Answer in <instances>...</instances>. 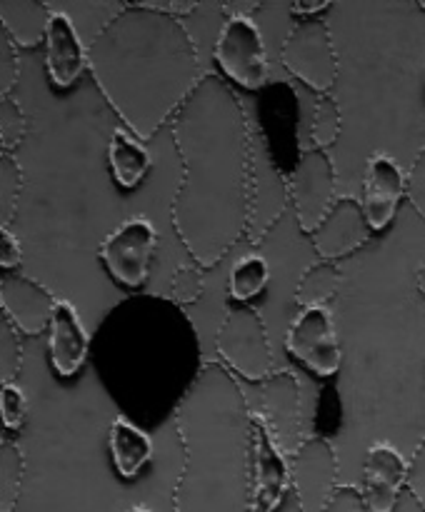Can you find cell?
Segmentation results:
<instances>
[{
  "label": "cell",
  "instance_id": "cell-1",
  "mask_svg": "<svg viewBox=\"0 0 425 512\" xmlns=\"http://www.w3.org/2000/svg\"><path fill=\"white\" fill-rule=\"evenodd\" d=\"M183 163L170 218L195 265L215 268L250 230L255 158L250 123L228 80L200 83L170 120Z\"/></svg>",
  "mask_w": 425,
  "mask_h": 512
},
{
  "label": "cell",
  "instance_id": "cell-2",
  "mask_svg": "<svg viewBox=\"0 0 425 512\" xmlns=\"http://www.w3.org/2000/svg\"><path fill=\"white\" fill-rule=\"evenodd\" d=\"M88 60L103 98L140 140L173 120L200 83L193 35L153 3L123 5L105 20Z\"/></svg>",
  "mask_w": 425,
  "mask_h": 512
},
{
  "label": "cell",
  "instance_id": "cell-3",
  "mask_svg": "<svg viewBox=\"0 0 425 512\" xmlns=\"http://www.w3.org/2000/svg\"><path fill=\"white\" fill-rule=\"evenodd\" d=\"M183 470L173 512H248L253 473V410L238 378L208 360L173 415Z\"/></svg>",
  "mask_w": 425,
  "mask_h": 512
},
{
  "label": "cell",
  "instance_id": "cell-4",
  "mask_svg": "<svg viewBox=\"0 0 425 512\" xmlns=\"http://www.w3.org/2000/svg\"><path fill=\"white\" fill-rule=\"evenodd\" d=\"M95 340H105L100 358L110 363L105 385L125 395L135 380L133 395L150 403L173 395L180 405L205 365L198 363L200 345L195 328L180 305L165 298L143 295L118 305L105 315Z\"/></svg>",
  "mask_w": 425,
  "mask_h": 512
},
{
  "label": "cell",
  "instance_id": "cell-5",
  "mask_svg": "<svg viewBox=\"0 0 425 512\" xmlns=\"http://www.w3.org/2000/svg\"><path fill=\"white\" fill-rule=\"evenodd\" d=\"M215 350L235 378L265 383L275 373L268 330L250 305H230L215 333Z\"/></svg>",
  "mask_w": 425,
  "mask_h": 512
},
{
  "label": "cell",
  "instance_id": "cell-6",
  "mask_svg": "<svg viewBox=\"0 0 425 512\" xmlns=\"http://www.w3.org/2000/svg\"><path fill=\"white\" fill-rule=\"evenodd\" d=\"M280 63L293 78L328 95L338 80L333 33L323 18H295L280 48Z\"/></svg>",
  "mask_w": 425,
  "mask_h": 512
},
{
  "label": "cell",
  "instance_id": "cell-7",
  "mask_svg": "<svg viewBox=\"0 0 425 512\" xmlns=\"http://www.w3.org/2000/svg\"><path fill=\"white\" fill-rule=\"evenodd\" d=\"M215 63L225 80L245 90H263L270 80L268 55L258 23L245 13H233L223 20L215 40Z\"/></svg>",
  "mask_w": 425,
  "mask_h": 512
},
{
  "label": "cell",
  "instance_id": "cell-8",
  "mask_svg": "<svg viewBox=\"0 0 425 512\" xmlns=\"http://www.w3.org/2000/svg\"><path fill=\"white\" fill-rule=\"evenodd\" d=\"M158 250V230L143 215L123 220L98 248L100 265L118 285L138 290L148 283L150 265Z\"/></svg>",
  "mask_w": 425,
  "mask_h": 512
},
{
  "label": "cell",
  "instance_id": "cell-9",
  "mask_svg": "<svg viewBox=\"0 0 425 512\" xmlns=\"http://www.w3.org/2000/svg\"><path fill=\"white\" fill-rule=\"evenodd\" d=\"M288 193L305 235H313L335 203V165L328 150L308 148L288 173Z\"/></svg>",
  "mask_w": 425,
  "mask_h": 512
},
{
  "label": "cell",
  "instance_id": "cell-10",
  "mask_svg": "<svg viewBox=\"0 0 425 512\" xmlns=\"http://www.w3.org/2000/svg\"><path fill=\"white\" fill-rule=\"evenodd\" d=\"M285 350L318 378H333L343 363L335 320L328 308H303L285 333Z\"/></svg>",
  "mask_w": 425,
  "mask_h": 512
},
{
  "label": "cell",
  "instance_id": "cell-11",
  "mask_svg": "<svg viewBox=\"0 0 425 512\" xmlns=\"http://www.w3.org/2000/svg\"><path fill=\"white\" fill-rule=\"evenodd\" d=\"M290 463L295 498L300 512H323L328 500L338 488V455L330 440L305 438L295 450Z\"/></svg>",
  "mask_w": 425,
  "mask_h": 512
},
{
  "label": "cell",
  "instance_id": "cell-12",
  "mask_svg": "<svg viewBox=\"0 0 425 512\" xmlns=\"http://www.w3.org/2000/svg\"><path fill=\"white\" fill-rule=\"evenodd\" d=\"M288 455L275 445L268 425L253 410V473H250L248 512H278L288 495L290 463Z\"/></svg>",
  "mask_w": 425,
  "mask_h": 512
},
{
  "label": "cell",
  "instance_id": "cell-13",
  "mask_svg": "<svg viewBox=\"0 0 425 512\" xmlns=\"http://www.w3.org/2000/svg\"><path fill=\"white\" fill-rule=\"evenodd\" d=\"M408 198V175L393 155L373 153L363 173V205L365 220L373 233H383L398 215L400 203Z\"/></svg>",
  "mask_w": 425,
  "mask_h": 512
},
{
  "label": "cell",
  "instance_id": "cell-14",
  "mask_svg": "<svg viewBox=\"0 0 425 512\" xmlns=\"http://www.w3.org/2000/svg\"><path fill=\"white\" fill-rule=\"evenodd\" d=\"M263 390V410L258 415L268 425L275 445L285 455H293L303 443V430H300V383L290 370H275L265 383Z\"/></svg>",
  "mask_w": 425,
  "mask_h": 512
},
{
  "label": "cell",
  "instance_id": "cell-15",
  "mask_svg": "<svg viewBox=\"0 0 425 512\" xmlns=\"http://www.w3.org/2000/svg\"><path fill=\"white\" fill-rule=\"evenodd\" d=\"M408 460L398 448L380 440L365 450L363 493L368 512H395L403 488H408Z\"/></svg>",
  "mask_w": 425,
  "mask_h": 512
},
{
  "label": "cell",
  "instance_id": "cell-16",
  "mask_svg": "<svg viewBox=\"0 0 425 512\" xmlns=\"http://www.w3.org/2000/svg\"><path fill=\"white\" fill-rule=\"evenodd\" d=\"M370 233L373 230L365 220L360 200L343 195V198L335 200L320 228L310 235V243L320 258L335 263V260L363 248L370 240Z\"/></svg>",
  "mask_w": 425,
  "mask_h": 512
},
{
  "label": "cell",
  "instance_id": "cell-17",
  "mask_svg": "<svg viewBox=\"0 0 425 512\" xmlns=\"http://www.w3.org/2000/svg\"><path fill=\"white\" fill-rule=\"evenodd\" d=\"M90 70L88 48L80 40L73 20L60 10H53L45 33V73L53 88L68 90Z\"/></svg>",
  "mask_w": 425,
  "mask_h": 512
},
{
  "label": "cell",
  "instance_id": "cell-18",
  "mask_svg": "<svg viewBox=\"0 0 425 512\" xmlns=\"http://www.w3.org/2000/svg\"><path fill=\"white\" fill-rule=\"evenodd\" d=\"M0 305L3 318H8L20 333L38 335L48 330L58 300L45 285L13 273L0 280Z\"/></svg>",
  "mask_w": 425,
  "mask_h": 512
},
{
  "label": "cell",
  "instance_id": "cell-19",
  "mask_svg": "<svg viewBox=\"0 0 425 512\" xmlns=\"http://www.w3.org/2000/svg\"><path fill=\"white\" fill-rule=\"evenodd\" d=\"M90 355V335L78 310L68 300H58L48 325V360L55 375L63 380L75 378Z\"/></svg>",
  "mask_w": 425,
  "mask_h": 512
},
{
  "label": "cell",
  "instance_id": "cell-20",
  "mask_svg": "<svg viewBox=\"0 0 425 512\" xmlns=\"http://www.w3.org/2000/svg\"><path fill=\"white\" fill-rule=\"evenodd\" d=\"M108 450L115 473L123 480H135L153 460V440L128 418H115L110 423Z\"/></svg>",
  "mask_w": 425,
  "mask_h": 512
},
{
  "label": "cell",
  "instance_id": "cell-21",
  "mask_svg": "<svg viewBox=\"0 0 425 512\" xmlns=\"http://www.w3.org/2000/svg\"><path fill=\"white\" fill-rule=\"evenodd\" d=\"M150 165H153V158L138 135L123 128L113 130L108 140V170L118 188H138L150 173Z\"/></svg>",
  "mask_w": 425,
  "mask_h": 512
},
{
  "label": "cell",
  "instance_id": "cell-22",
  "mask_svg": "<svg viewBox=\"0 0 425 512\" xmlns=\"http://www.w3.org/2000/svg\"><path fill=\"white\" fill-rule=\"evenodd\" d=\"M50 13L53 10L48 5L35 3V0H3L0 3L3 30L15 45H25V48L45 43Z\"/></svg>",
  "mask_w": 425,
  "mask_h": 512
},
{
  "label": "cell",
  "instance_id": "cell-23",
  "mask_svg": "<svg viewBox=\"0 0 425 512\" xmlns=\"http://www.w3.org/2000/svg\"><path fill=\"white\" fill-rule=\"evenodd\" d=\"M340 288V268L330 260H318L300 275L295 288V305L303 308H325L330 298H335Z\"/></svg>",
  "mask_w": 425,
  "mask_h": 512
},
{
  "label": "cell",
  "instance_id": "cell-24",
  "mask_svg": "<svg viewBox=\"0 0 425 512\" xmlns=\"http://www.w3.org/2000/svg\"><path fill=\"white\" fill-rule=\"evenodd\" d=\"M270 280V265L263 255H243L238 263L230 268L228 275V298L235 305H248L258 298Z\"/></svg>",
  "mask_w": 425,
  "mask_h": 512
},
{
  "label": "cell",
  "instance_id": "cell-25",
  "mask_svg": "<svg viewBox=\"0 0 425 512\" xmlns=\"http://www.w3.org/2000/svg\"><path fill=\"white\" fill-rule=\"evenodd\" d=\"M25 458L18 443L3 438L0 443V512H10L18 505L23 488Z\"/></svg>",
  "mask_w": 425,
  "mask_h": 512
},
{
  "label": "cell",
  "instance_id": "cell-26",
  "mask_svg": "<svg viewBox=\"0 0 425 512\" xmlns=\"http://www.w3.org/2000/svg\"><path fill=\"white\" fill-rule=\"evenodd\" d=\"M340 128H343V118H340L338 100L330 93L320 95L315 100L313 120H310V140H313V148L328 150L338 140Z\"/></svg>",
  "mask_w": 425,
  "mask_h": 512
},
{
  "label": "cell",
  "instance_id": "cell-27",
  "mask_svg": "<svg viewBox=\"0 0 425 512\" xmlns=\"http://www.w3.org/2000/svg\"><path fill=\"white\" fill-rule=\"evenodd\" d=\"M20 190H23V170H20L18 160L13 153H0V223L8 228L10 218L18 208Z\"/></svg>",
  "mask_w": 425,
  "mask_h": 512
},
{
  "label": "cell",
  "instance_id": "cell-28",
  "mask_svg": "<svg viewBox=\"0 0 425 512\" xmlns=\"http://www.w3.org/2000/svg\"><path fill=\"white\" fill-rule=\"evenodd\" d=\"M18 333L20 330L8 318L0 320V380L3 385L13 383L23 365V340Z\"/></svg>",
  "mask_w": 425,
  "mask_h": 512
},
{
  "label": "cell",
  "instance_id": "cell-29",
  "mask_svg": "<svg viewBox=\"0 0 425 512\" xmlns=\"http://www.w3.org/2000/svg\"><path fill=\"white\" fill-rule=\"evenodd\" d=\"M205 280H203V268L195 263H185L178 265L170 278V300L175 305H193L198 303L200 295H203Z\"/></svg>",
  "mask_w": 425,
  "mask_h": 512
},
{
  "label": "cell",
  "instance_id": "cell-30",
  "mask_svg": "<svg viewBox=\"0 0 425 512\" xmlns=\"http://www.w3.org/2000/svg\"><path fill=\"white\" fill-rule=\"evenodd\" d=\"M28 133V118H25L23 108L15 98H3L0 103V143H3L5 153L15 150L20 140Z\"/></svg>",
  "mask_w": 425,
  "mask_h": 512
},
{
  "label": "cell",
  "instance_id": "cell-31",
  "mask_svg": "<svg viewBox=\"0 0 425 512\" xmlns=\"http://www.w3.org/2000/svg\"><path fill=\"white\" fill-rule=\"evenodd\" d=\"M0 413H3L5 430H20L25 415H28V400L15 383L3 385V390H0Z\"/></svg>",
  "mask_w": 425,
  "mask_h": 512
},
{
  "label": "cell",
  "instance_id": "cell-32",
  "mask_svg": "<svg viewBox=\"0 0 425 512\" xmlns=\"http://www.w3.org/2000/svg\"><path fill=\"white\" fill-rule=\"evenodd\" d=\"M20 75V60H18V45L10 40V35H0V95L8 98L13 85L18 83Z\"/></svg>",
  "mask_w": 425,
  "mask_h": 512
},
{
  "label": "cell",
  "instance_id": "cell-33",
  "mask_svg": "<svg viewBox=\"0 0 425 512\" xmlns=\"http://www.w3.org/2000/svg\"><path fill=\"white\" fill-rule=\"evenodd\" d=\"M408 200L415 213L425 220V145L418 150L408 170Z\"/></svg>",
  "mask_w": 425,
  "mask_h": 512
},
{
  "label": "cell",
  "instance_id": "cell-34",
  "mask_svg": "<svg viewBox=\"0 0 425 512\" xmlns=\"http://www.w3.org/2000/svg\"><path fill=\"white\" fill-rule=\"evenodd\" d=\"M408 490L415 498V503L420 505L425 512V435L420 440V445L415 448L413 458L408 465Z\"/></svg>",
  "mask_w": 425,
  "mask_h": 512
},
{
  "label": "cell",
  "instance_id": "cell-35",
  "mask_svg": "<svg viewBox=\"0 0 425 512\" xmlns=\"http://www.w3.org/2000/svg\"><path fill=\"white\" fill-rule=\"evenodd\" d=\"M323 512H368L363 493L355 485H338Z\"/></svg>",
  "mask_w": 425,
  "mask_h": 512
},
{
  "label": "cell",
  "instance_id": "cell-36",
  "mask_svg": "<svg viewBox=\"0 0 425 512\" xmlns=\"http://www.w3.org/2000/svg\"><path fill=\"white\" fill-rule=\"evenodd\" d=\"M0 265L3 270H15L20 265L18 238L8 228L0 230Z\"/></svg>",
  "mask_w": 425,
  "mask_h": 512
},
{
  "label": "cell",
  "instance_id": "cell-37",
  "mask_svg": "<svg viewBox=\"0 0 425 512\" xmlns=\"http://www.w3.org/2000/svg\"><path fill=\"white\" fill-rule=\"evenodd\" d=\"M333 8V3H308V0H300V3L290 5V13L293 18H320V13Z\"/></svg>",
  "mask_w": 425,
  "mask_h": 512
},
{
  "label": "cell",
  "instance_id": "cell-38",
  "mask_svg": "<svg viewBox=\"0 0 425 512\" xmlns=\"http://www.w3.org/2000/svg\"><path fill=\"white\" fill-rule=\"evenodd\" d=\"M153 5L158 10H163V13L175 15V18H183V15L198 10V3H153Z\"/></svg>",
  "mask_w": 425,
  "mask_h": 512
},
{
  "label": "cell",
  "instance_id": "cell-39",
  "mask_svg": "<svg viewBox=\"0 0 425 512\" xmlns=\"http://www.w3.org/2000/svg\"><path fill=\"white\" fill-rule=\"evenodd\" d=\"M415 285H418V293L425 298V260H423V265L418 268V275H415Z\"/></svg>",
  "mask_w": 425,
  "mask_h": 512
},
{
  "label": "cell",
  "instance_id": "cell-40",
  "mask_svg": "<svg viewBox=\"0 0 425 512\" xmlns=\"http://www.w3.org/2000/svg\"><path fill=\"white\" fill-rule=\"evenodd\" d=\"M125 512H153V510H148V508H145V505H135V508L125 510Z\"/></svg>",
  "mask_w": 425,
  "mask_h": 512
},
{
  "label": "cell",
  "instance_id": "cell-41",
  "mask_svg": "<svg viewBox=\"0 0 425 512\" xmlns=\"http://www.w3.org/2000/svg\"><path fill=\"white\" fill-rule=\"evenodd\" d=\"M418 8L423 10V13H425V0H420V3H418Z\"/></svg>",
  "mask_w": 425,
  "mask_h": 512
}]
</instances>
